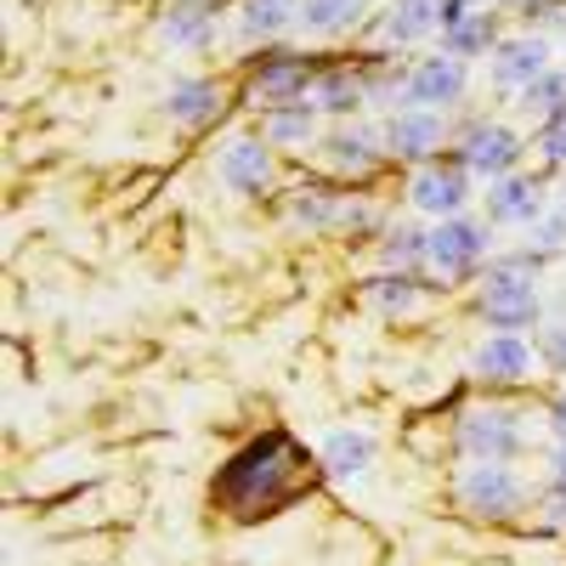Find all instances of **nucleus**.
Segmentation results:
<instances>
[{
  "mask_svg": "<svg viewBox=\"0 0 566 566\" xmlns=\"http://www.w3.org/2000/svg\"><path fill=\"white\" fill-rule=\"evenodd\" d=\"M301 493H312V459L290 431H266L250 448H239L221 476H216V504L232 522H261L277 515L283 504H295Z\"/></svg>",
  "mask_w": 566,
  "mask_h": 566,
  "instance_id": "obj_1",
  "label": "nucleus"
},
{
  "mask_svg": "<svg viewBox=\"0 0 566 566\" xmlns=\"http://www.w3.org/2000/svg\"><path fill=\"white\" fill-rule=\"evenodd\" d=\"M476 312L488 328L499 335H522V328H538L544 317V295H538V272H515V266H493L476 290Z\"/></svg>",
  "mask_w": 566,
  "mask_h": 566,
  "instance_id": "obj_2",
  "label": "nucleus"
},
{
  "mask_svg": "<svg viewBox=\"0 0 566 566\" xmlns=\"http://www.w3.org/2000/svg\"><path fill=\"white\" fill-rule=\"evenodd\" d=\"M323 63L312 52H266L255 69H250V85H244V97L250 108H290V103H306L312 97V85H317Z\"/></svg>",
  "mask_w": 566,
  "mask_h": 566,
  "instance_id": "obj_3",
  "label": "nucleus"
},
{
  "mask_svg": "<svg viewBox=\"0 0 566 566\" xmlns=\"http://www.w3.org/2000/svg\"><path fill=\"white\" fill-rule=\"evenodd\" d=\"M459 504L470 515H482V522H510L527 504V482L504 459H470L459 470Z\"/></svg>",
  "mask_w": 566,
  "mask_h": 566,
  "instance_id": "obj_4",
  "label": "nucleus"
},
{
  "mask_svg": "<svg viewBox=\"0 0 566 566\" xmlns=\"http://www.w3.org/2000/svg\"><path fill=\"white\" fill-rule=\"evenodd\" d=\"M488 255H493V221L448 216V221L431 227V250H424V266H431L437 277H470Z\"/></svg>",
  "mask_w": 566,
  "mask_h": 566,
  "instance_id": "obj_5",
  "label": "nucleus"
},
{
  "mask_svg": "<svg viewBox=\"0 0 566 566\" xmlns=\"http://www.w3.org/2000/svg\"><path fill=\"white\" fill-rule=\"evenodd\" d=\"M522 154H527V136H522V130H510V125H499V119H476V125L459 130V154H453V159H459L470 176L504 181V176H515Z\"/></svg>",
  "mask_w": 566,
  "mask_h": 566,
  "instance_id": "obj_6",
  "label": "nucleus"
},
{
  "mask_svg": "<svg viewBox=\"0 0 566 566\" xmlns=\"http://www.w3.org/2000/svg\"><path fill=\"white\" fill-rule=\"evenodd\" d=\"M522 448H527L522 413H510V408H499V402L459 413V453H464V459H504V464H510Z\"/></svg>",
  "mask_w": 566,
  "mask_h": 566,
  "instance_id": "obj_7",
  "label": "nucleus"
},
{
  "mask_svg": "<svg viewBox=\"0 0 566 566\" xmlns=\"http://www.w3.org/2000/svg\"><path fill=\"white\" fill-rule=\"evenodd\" d=\"M317 154H323V165L335 170V176H352V181L374 176V170L391 159L386 154V130L380 125H363V119H340L335 130L317 142Z\"/></svg>",
  "mask_w": 566,
  "mask_h": 566,
  "instance_id": "obj_8",
  "label": "nucleus"
},
{
  "mask_svg": "<svg viewBox=\"0 0 566 566\" xmlns=\"http://www.w3.org/2000/svg\"><path fill=\"white\" fill-rule=\"evenodd\" d=\"M408 205L419 216H431V221H448V216H464L470 205V170L459 159H431V165H419L413 181H408Z\"/></svg>",
  "mask_w": 566,
  "mask_h": 566,
  "instance_id": "obj_9",
  "label": "nucleus"
},
{
  "mask_svg": "<svg viewBox=\"0 0 566 566\" xmlns=\"http://www.w3.org/2000/svg\"><path fill=\"white\" fill-rule=\"evenodd\" d=\"M464 91H470V69L448 52L437 57H419L408 69V91H402V108H437L448 114L453 103H464Z\"/></svg>",
  "mask_w": 566,
  "mask_h": 566,
  "instance_id": "obj_10",
  "label": "nucleus"
},
{
  "mask_svg": "<svg viewBox=\"0 0 566 566\" xmlns=\"http://www.w3.org/2000/svg\"><path fill=\"white\" fill-rule=\"evenodd\" d=\"M386 154L402 159V165H431L448 142V114L437 108H397L386 125Z\"/></svg>",
  "mask_w": 566,
  "mask_h": 566,
  "instance_id": "obj_11",
  "label": "nucleus"
},
{
  "mask_svg": "<svg viewBox=\"0 0 566 566\" xmlns=\"http://www.w3.org/2000/svg\"><path fill=\"white\" fill-rule=\"evenodd\" d=\"M544 69H549V40L544 34H504L488 57V80L499 91H510V97H522Z\"/></svg>",
  "mask_w": 566,
  "mask_h": 566,
  "instance_id": "obj_12",
  "label": "nucleus"
},
{
  "mask_svg": "<svg viewBox=\"0 0 566 566\" xmlns=\"http://www.w3.org/2000/svg\"><path fill=\"white\" fill-rule=\"evenodd\" d=\"M216 176L221 187H232V193H266V181H272V142L266 136H227L221 142V154H216Z\"/></svg>",
  "mask_w": 566,
  "mask_h": 566,
  "instance_id": "obj_13",
  "label": "nucleus"
},
{
  "mask_svg": "<svg viewBox=\"0 0 566 566\" xmlns=\"http://www.w3.org/2000/svg\"><path fill=\"white\" fill-rule=\"evenodd\" d=\"M533 368H538V346L527 335H488L470 357V374L482 386H522L533 380Z\"/></svg>",
  "mask_w": 566,
  "mask_h": 566,
  "instance_id": "obj_14",
  "label": "nucleus"
},
{
  "mask_svg": "<svg viewBox=\"0 0 566 566\" xmlns=\"http://www.w3.org/2000/svg\"><path fill=\"white\" fill-rule=\"evenodd\" d=\"M549 216V199H544V181L538 176H504V181H488V221L499 227H533Z\"/></svg>",
  "mask_w": 566,
  "mask_h": 566,
  "instance_id": "obj_15",
  "label": "nucleus"
},
{
  "mask_svg": "<svg viewBox=\"0 0 566 566\" xmlns=\"http://www.w3.org/2000/svg\"><path fill=\"white\" fill-rule=\"evenodd\" d=\"M317 114H335V119H352L363 103H368V63H323L312 97H306Z\"/></svg>",
  "mask_w": 566,
  "mask_h": 566,
  "instance_id": "obj_16",
  "label": "nucleus"
},
{
  "mask_svg": "<svg viewBox=\"0 0 566 566\" xmlns=\"http://www.w3.org/2000/svg\"><path fill=\"white\" fill-rule=\"evenodd\" d=\"M227 114V85L221 80H176L165 97V119L176 130H205Z\"/></svg>",
  "mask_w": 566,
  "mask_h": 566,
  "instance_id": "obj_17",
  "label": "nucleus"
},
{
  "mask_svg": "<svg viewBox=\"0 0 566 566\" xmlns=\"http://www.w3.org/2000/svg\"><path fill=\"white\" fill-rule=\"evenodd\" d=\"M159 40L170 52H205L216 40V0H170L159 18Z\"/></svg>",
  "mask_w": 566,
  "mask_h": 566,
  "instance_id": "obj_18",
  "label": "nucleus"
},
{
  "mask_svg": "<svg viewBox=\"0 0 566 566\" xmlns=\"http://www.w3.org/2000/svg\"><path fill=\"white\" fill-rule=\"evenodd\" d=\"M380 459V442H374V431H328V442H323V453H317V464H323V476H335V482H352V476H363V470Z\"/></svg>",
  "mask_w": 566,
  "mask_h": 566,
  "instance_id": "obj_19",
  "label": "nucleus"
},
{
  "mask_svg": "<svg viewBox=\"0 0 566 566\" xmlns=\"http://www.w3.org/2000/svg\"><path fill=\"white\" fill-rule=\"evenodd\" d=\"M424 34H437V0H391L374 18V40L380 45H413Z\"/></svg>",
  "mask_w": 566,
  "mask_h": 566,
  "instance_id": "obj_20",
  "label": "nucleus"
},
{
  "mask_svg": "<svg viewBox=\"0 0 566 566\" xmlns=\"http://www.w3.org/2000/svg\"><path fill=\"white\" fill-rule=\"evenodd\" d=\"M261 136L272 142V148H290V154H306L317 148V108L312 103H290V108H266L261 114Z\"/></svg>",
  "mask_w": 566,
  "mask_h": 566,
  "instance_id": "obj_21",
  "label": "nucleus"
},
{
  "mask_svg": "<svg viewBox=\"0 0 566 566\" xmlns=\"http://www.w3.org/2000/svg\"><path fill=\"white\" fill-rule=\"evenodd\" d=\"M290 29H301V0H244L239 7V34L244 40H283Z\"/></svg>",
  "mask_w": 566,
  "mask_h": 566,
  "instance_id": "obj_22",
  "label": "nucleus"
},
{
  "mask_svg": "<svg viewBox=\"0 0 566 566\" xmlns=\"http://www.w3.org/2000/svg\"><path fill=\"white\" fill-rule=\"evenodd\" d=\"M493 45H499V12H470L459 18L453 29H442V52L448 57H493Z\"/></svg>",
  "mask_w": 566,
  "mask_h": 566,
  "instance_id": "obj_23",
  "label": "nucleus"
},
{
  "mask_svg": "<svg viewBox=\"0 0 566 566\" xmlns=\"http://www.w3.org/2000/svg\"><path fill=\"white\" fill-rule=\"evenodd\" d=\"M368 12V0H301V29L328 40V34H352Z\"/></svg>",
  "mask_w": 566,
  "mask_h": 566,
  "instance_id": "obj_24",
  "label": "nucleus"
},
{
  "mask_svg": "<svg viewBox=\"0 0 566 566\" xmlns=\"http://www.w3.org/2000/svg\"><path fill=\"white\" fill-rule=\"evenodd\" d=\"M346 216V193H328V187H301L290 199V221L306 232H335Z\"/></svg>",
  "mask_w": 566,
  "mask_h": 566,
  "instance_id": "obj_25",
  "label": "nucleus"
},
{
  "mask_svg": "<svg viewBox=\"0 0 566 566\" xmlns=\"http://www.w3.org/2000/svg\"><path fill=\"white\" fill-rule=\"evenodd\" d=\"M424 295H431V290H424L413 272H380V277L368 283V301L380 306L386 317H408V312H419Z\"/></svg>",
  "mask_w": 566,
  "mask_h": 566,
  "instance_id": "obj_26",
  "label": "nucleus"
},
{
  "mask_svg": "<svg viewBox=\"0 0 566 566\" xmlns=\"http://www.w3.org/2000/svg\"><path fill=\"white\" fill-rule=\"evenodd\" d=\"M515 108H522L527 119H538V125L555 119V114H566V63H560V69L549 63V69L522 91V97H515Z\"/></svg>",
  "mask_w": 566,
  "mask_h": 566,
  "instance_id": "obj_27",
  "label": "nucleus"
},
{
  "mask_svg": "<svg viewBox=\"0 0 566 566\" xmlns=\"http://www.w3.org/2000/svg\"><path fill=\"white\" fill-rule=\"evenodd\" d=\"M424 250H431V232H419V227H391L386 239H380L386 272H419L424 266Z\"/></svg>",
  "mask_w": 566,
  "mask_h": 566,
  "instance_id": "obj_28",
  "label": "nucleus"
},
{
  "mask_svg": "<svg viewBox=\"0 0 566 566\" xmlns=\"http://www.w3.org/2000/svg\"><path fill=\"white\" fill-rule=\"evenodd\" d=\"M533 148L544 154V165L566 170V114H555V119H544V125H538V136H533Z\"/></svg>",
  "mask_w": 566,
  "mask_h": 566,
  "instance_id": "obj_29",
  "label": "nucleus"
},
{
  "mask_svg": "<svg viewBox=\"0 0 566 566\" xmlns=\"http://www.w3.org/2000/svg\"><path fill=\"white\" fill-rule=\"evenodd\" d=\"M538 363H549V368L566 374V317H555V323L538 328Z\"/></svg>",
  "mask_w": 566,
  "mask_h": 566,
  "instance_id": "obj_30",
  "label": "nucleus"
},
{
  "mask_svg": "<svg viewBox=\"0 0 566 566\" xmlns=\"http://www.w3.org/2000/svg\"><path fill=\"white\" fill-rule=\"evenodd\" d=\"M538 510H544V527H566V488H555V482H549V493H544V504H538Z\"/></svg>",
  "mask_w": 566,
  "mask_h": 566,
  "instance_id": "obj_31",
  "label": "nucleus"
},
{
  "mask_svg": "<svg viewBox=\"0 0 566 566\" xmlns=\"http://www.w3.org/2000/svg\"><path fill=\"white\" fill-rule=\"evenodd\" d=\"M549 431H555V437L566 442V391H560V397L549 402Z\"/></svg>",
  "mask_w": 566,
  "mask_h": 566,
  "instance_id": "obj_32",
  "label": "nucleus"
},
{
  "mask_svg": "<svg viewBox=\"0 0 566 566\" xmlns=\"http://www.w3.org/2000/svg\"><path fill=\"white\" fill-rule=\"evenodd\" d=\"M549 482L566 488V442H555V453H549Z\"/></svg>",
  "mask_w": 566,
  "mask_h": 566,
  "instance_id": "obj_33",
  "label": "nucleus"
},
{
  "mask_svg": "<svg viewBox=\"0 0 566 566\" xmlns=\"http://www.w3.org/2000/svg\"><path fill=\"white\" fill-rule=\"evenodd\" d=\"M555 210H560V216H566V193H560V205H555Z\"/></svg>",
  "mask_w": 566,
  "mask_h": 566,
  "instance_id": "obj_34",
  "label": "nucleus"
}]
</instances>
